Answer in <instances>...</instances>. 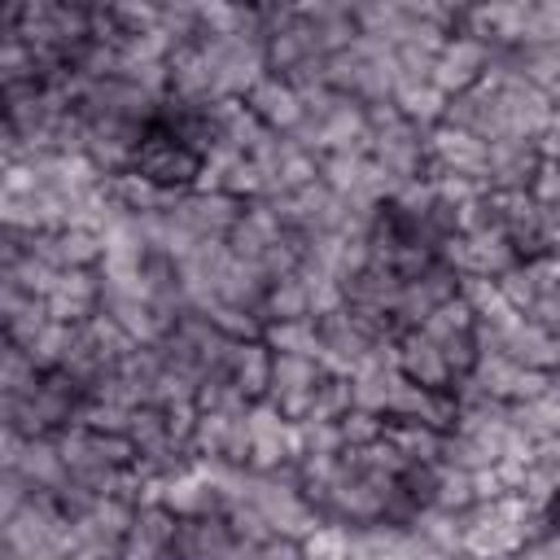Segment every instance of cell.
Returning <instances> with one entry per match:
<instances>
[{
  "label": "cell",
  "mask_w": 560,
  "mask_h": 560,
  "mask_svg": "<svg viewBox=\"0 0 560 560\" xmlns=\"http://www.w3.org/2000/svg\"><path fill=\"white\" fill-rule=\"evenodd\" d=\"M0 26L18 31L39 61H66L92 39V4H74V0H22L9 4Z\"/></svg>",
  "instance_id": "obj_1"
},
{
  "label": "cell",
  "mask_w": 560,
  "mask_h": 560,
  "mask_svg": "<svg viewBox=\"0 0 560 560\" xmlns=\"http://www.w3.org/2000/svg\"><path fill=\"white\" fill-rule=\"evenodd\" d=\"M131 171L166 192H192L201 184L206 171V153H197L192 144H184L179 136H171L166 127H149L144 140L136 144Z\"/></svg>",
  "instance_id": "obj_2"
},
{
  "label": "cell",
  "mask_w": 560,
  "mask_h": 560,
  "mask_svg": "<svg viewBox=\"0 0 560 560\" xmlns=\"http://www.w3.org/2000/svg\"><path fill=\"white\" fill-rule=\"evenodd\" d=\"M249 158L258 162L262 184H267V197L262 201H276L284 192H298V188H306V184L319 179V158L306 144H298L293 136H276L271 131Z\"/></svg>",
  "instance_id": "obj_3"
},
{
  "label": "cell",
  "mask_w": 560,
  "mask_h": 560,
  "mask_svg": "<svg viewBox=\"0 0 560 560\" xmlns=\"http://www.w3.org/2000/svg\"><path fill=\"white\" fill-rule=\"evenodd\" d=\"M459 385H468V389L481 394V398H494V402H508V407H512V402H525V398L542 394V389L551 385V376L521 368V363L508 359L503 350H481V354H477V368H472Z\"/></svg>",
  "instance_id": "obj_4"
},
{
  "label": "cell",
  "mask_w": 560,
  "mask_h": 560,
  "mask_svg": "<svg viewBox=\"0 0 560 560\" xmlns=\"http://www.w3.org/2000/svg\"><path fill=\"white\" fill-rule=\"evenodd\" d=\"M249 424V472H280L298 459V424L284 420L267 398L245 411Z\"/></svg>",
  "instance_id": "obj_5"
},
{
  "label": "cell",
  "mask_w": 560,
  "mask_h": 560,
  "mask_svg": "<svg viewBox=\"0 0 560 560\" xmlns=\"http://www.w3.org/2000/svg\"><path fill=\"white\" fill-rule=\"evenodd\" d=\"M490 61H494V48H490V44H481V39L468 35V31H455V35H446V44L438 48L429 83H433L438 92H446V96H459V92H468V88H477V83L486 79Z\"/></svg>",
  "instance_id": "obj_6"
},
{
  "label": "cell",
  "mask_w": 560,
  "mask_h": 560,
  "mask_svg": "<svg viewBox=\"0 0 560 560\" xmlns=\"http://www.w3.org/2000/svg\"><path fill=\"white\" fill-rule=\"evenodd\" d=\"M459 271L455 267H446L442 258H433L416 280H402V293H398V306H394V324H398V332H407V328H424V319L442 306V302H451V298H459Z\"/></svg>",
  "instance_id": "obj_7"
},
{
  "label": "cell",
  "mask_w": 560,
  "mask_h": 560,
  "mask_svg": "<svg viewBox=\"0 0 560 560\" xmlns=\"http://www.w3.org/2000/svg\"><path fill=\"white\" fill-rule=\"evenodd\" d=\"M171 70V92L166 96H179V101H219V52L210 39H188L171 52L166 61Z\"/></svg>",
  "instance_id": "obj_8"
},
{
  "label": "cell",
  "mask_w": 560,
  "mask_h": 560,
  "mask_svg": "<svg viewBox=\"0 0 560 560\" xmlns=\"http://www.w3.org/2000/svg\"><path fill=\"white\" fill-rule=\"evenodd\" d=\"M429 144V171H442V175H464V179H477L486 184V166H490V144L477 140L472 131H459L451 122L433 127L424 136Z\"/></svg>",
  "instance_id": "obj_9"
},
{
  "label": "cell",
  "mask_w": 560,
  "mask_h": 560,
  "mask_svg": "<svg viewBox=\"0 0 560 560\" xmlns=\"http://www.w3.org/2000/svg\"><path fill=\"white\" fill-rule=\"evenodd\" d=\"M394 363L420 389H455V372H451L442 346L424 328H407L394 337Z\"/></svg>",
  "instance_id": "obj_10"
},
{
  "label": "cell",
  "mask_w": 560,
  "mask_h": 560,
  "mask_svg": "<svg viewBox=\"0 0 560 560\" xmlns=\"http://www.w3.org/2000/svg\"><path fill=\"white\" fill-rule=\"evenodd\" d=\"M245 105H249L254 118H258L267 131H276V136H298V127L306 122V105H302L298 88H293L284 74H271V70L245 92Z\"/></svg>",
  "instance_id": "obj_11"
},
{
  "label": "cell",
  "mask_w": 560,
  "mask_h": 560,
  "mask_svg": "<svg viewBox=\"0 0 560 560\" xmlns=\"http://www.w3.org/2000/svg\"><path fill=\"white\" fill-rule=\"evenodd\" d=\"M542 166L538 140L503 136L490 144V166H486V188L490 192H529V179Z\"/></svg>",
  "instance_id": "obj_12"
},
{
  "label": "cell",
  "mask_w": 560,
  "mask_h": 560,
  "mask_svg": "<svg viewBox=\"0 0 560 560\" xmlns=\"http://www.w3.org/2000/svg\"><path fill=\"white\" fill-rule=\"evenodd\" d=\"M153 503H162L171 516H179V521H206V516H223V499H219V490H214V481L192 464L188 472H179V477H171V481H162L158 486V494H153Z\"/></svg>",
  "instance_id": "obj_13"
},
{
  "label": "cell",
  "mask_w": 560,
  "mask_h": 560,
  "mask_svg": "<svg viewBox=\"0 0 560 560\" xmlns=\"http://www.w3.org/2000/svg\"><path fill=\"white\" fill-rule=\"evenodd\" d=\"M48 302V315L61 319V324H88L92 315H101V302H105V284H101V271H61L52 293L44 298Z\"/></svg>",
  "instance_id": "obj_14"
},
{
  "label": "cell",
  "mask_w": 560,
  "mask_h": 560,
  "mask_svg": "<svg viewBox=\"0 0 560 560\" xmlns=\"http://www.w3.org/2000/svg\"><path fill=\"white\" fill-rule=\"evenodd\" d=\"M175 210H179V219L201 241H228L232 228H236V219H241V210H245V201H236L228 192H201V188H192V192H184L175 201Z\"/></svg>",
  "instance_id": "obj_15"
},
{
  "label": "cell",
  "mask_w": 560,
  "mask_h": 560,
  "mask_svg": "<svg viewBox=\"0 0 560 560\" xmlns=\"http://www.w3.org/2000/svg\"><path fill=\"white\" fill-rule=\"evenodd\" d=\"M267 276H262V267L254 262V258H241V254H232V249H223V258H219V271H214V293H219V302H228V306H241V311H262V298H267ZM262 319V315H258Z\"/></svg>",
  "instance_id": "obj_16"
},
{
  "label": "cell",
  "mask_w": 560,
  "mask_h": 560,
  "mask_svg": "<svg viewBox=\"0 0 560 560\" xmlns=\"http://www.w3.org/2000/svg\"><path fill=\"white\" fill-rule=\"evenodd\" d=\"M175 534H179V516H171L162 503H140L118 560H166L175 547Z\"/></svg>",
  "instance_id": "obj_17"
},
{
  "label": "cell",
  "mask_w": 560,
  "mask_h": 560,
  "mask_svg": "<svg viewBox=\"0 0 560 560\" xmlns=\"http://www.w3.org/2000/svg\"><path fill=\"white\" fill-rule=\"evenodd\" d=\"M446 122H451V127H459V131H472V136H477V140H486V144L503 140L499 92L481 79L477 88H468V92L451 96V105H446Z\"/></svg>",
  "instance_id": "obj_18"
},
{
  "label": "cell",
  "mask_w": 560,
  "mask_h": 560,
  "mask_svg": "<svg viewBox=\"0 0 560 560\" xmlns=\"http://www.w3.org/2000/svg\"><path fill=\"white\" fill-rule=\"evenodd\" d=\"M407 538H411L416 560H451L455 551H464V516L442 512V508H424L407 525Z\"/></svg>",
  "instance_id": "obj_19"
},
{
  "label": "cell",
  "mask_w": 560,
  "mask_h": 560,
  "mask_svg": "<svg viewBox=\"0 0 560 560\" xmlns=\"http://www.w3.org/2000/svg\"><path fill=\"white\" fill-rule=\"evenodd\" d=\"M284 236H289V228H284L280 210H276L271 201H249V206L241 210L232 236H228V249L241 254V258H254V262H258V258H262L276 241H284Z\"/></svg>",
  "instance_id": "obj_20"
},
{
  "label": "cell",
  "mask_w": 560,
  "mask_h": 560,
  "mask_svg": "<svg viewBox=\"0 0 560 560\" xmlns=\"http://www.w3.org/2000/svg\"><path fill=\"white\" fill-rule=\"evenodd\" d=\"M271 346L262 341V337H254V341H232V350H228V363H223V376L249 398V402H262L267 398V389H271Z\"/></svg>",
  "instance_id": "obj_21"
},
{
  "label": "cell",
  "mask_w": 560,
  "mask_h": 560,
  "mask_svg": "<svg viewBox=\"0 0 560 560\" xmlns=\"http://www.w3.org/2000/svg\"><path fill=\"white\" fill-rule=\"evenodd\" d=\"M232 551H236V534H232L228 516L179 521V534L171 547L175 560H232Z\"/></svg>",
  "instance_id": "obj_22"
},
{
  "label": "cell",
  "mask_w": 560,
  "mask_h": 560,
  "mask_svg": "<svg viewBox=\"0 0 560 560\" xmlns=\"http://www.w3.org/2000/svg\"><path fill=\"white\" fill-rule=\"evenodd\" d=\"M398 293H402V280L389 267H376V262L368 271H359L354 280H346V306H354V311H372V315L394 319Z\"/></svg>",
  "instance_id": "obj_23"
},
{
  "label": "cell",
  "mask_w": 560,
  "mask_h": 560,
  "mask_svg": "<svg viewBox=\"0 0 560 560\" xmlns=\"http://www.w3.org/2000/svg\"><path fill=\"white\" fill-rule=\"evenodd\" d=\"M13 472H22L35 490H48V494L70 481V468H66V455H61L57 438H26V451H22Z\"/></svg>",
  "instance_id": "obj_24"
},
{
  "label": "cell",
  "mask_w": 560,
  "mask_h": 560,
  "mask_svg": "<svg viewBox=\"0 0 560 560\" xmlns=\"http://www.w3.org/2000/svg\"><path fill=\"white\" fill-rule=\"evenodd\" d=\"M394 105H398V114H402L407 122H416L420 131H433V127L446 122V105H451V96L438 92L429 79H420V83L402 79L398 92H394Z\"/></svg>",
  "instance_id": "obj_25"
},
{
  "label": "cell",
  "mask_w": 560,
  "mask_h": 560,
  "mask_svg": "<svg viewBox=\"0 0 560 560\" xmlns=\"http://www.w3.org/2000/svg\"><path fill=\"white\" fill-rule=\"evenodd\" d=\"M271 131L254 118V109L245 101H219V144L232 153H254Z\"/></svg>",
  "instance_id": "obj_26"
},
{
  "label": "cell",
  "mask_w": 560,
  "mask_h": 560,
  "mask_svg": "<svg viewBox=\"0 0 560 560\" xmlns=\"http://www.w3.org/2000/svg\"><path fill=\"white\" fill-rule=\"evenodd\" d=\"M442 438L433 424L424 420H389L385 429V442L407 459V464H438L442 459Z\"/></svg>",
  "instance_id": "obj_27"
},
{
  "label": "cell",
  "mask_w": 560,
  "mask_h": 560,
  "mask_svg": "<svg viewBox=\"0 0 560 560\" xmlns=\"http://www.w3.org/2000/svg\"><path fill=\"white\" fill-rule=\"evenodd\" d=\"M512 424H516L534 446L560 438V398L551 394V385H547L542 394L525 398V402H512Z\"/></svg>",
  "instance_id": "obj_28"
},
{
  "label": "cell",
  "mask_w": 560,
  "mask_h": 560,
  "mask_svg": "<svg viewBox=\"0 0 560 560\" xmlns=\"http://www.w3.org/2000/svg\"><path fill=\"white\" fill-rule=\"evenodd\" d=\"M262 324H284V319H315L311 315V289L302 276H284V280H271L267 284V298H262Z\"/></svg>",
  "instance_id": "obj_29"
},
{
  "label": "cell",
  "mask_w": 560,
  "mask_h": 560,
  "mask_svg": "<svg viewBox=\"0 0 560 560\" xmlns=\"http://www.w3.org/2000/svg\"><path fill=\"white\" fill-rule=\"evenodd\" d=\"M31 83H39L35 48H31L18 31L0 26V92H9V88H31Z\"/></svg>",
  "instance_id": "obj_30"
},
{
  "label": "cell",
  "mask_w": 560,
  "mask_h": 560,
  "mask_svg": "<svg viewBox=\"0 0 560 560\" xmlns=\"http://www.w3.org/2000/svg\"><path fill=\"white\" fill-rule=\"evenodd\" d=\"M262 341L276 354H302V359H319L324 341H319V319H284V324H262Z\"/></svg>",
  "instance_id": "obj_31"
},
{
  "label": "cell",
  "mask_w": 560,
  "mask_h": 560,
  "mask_svg": "<svg viewBox=\"0 0 560 560\" xmlns=\"http://www.w3.org/2000/svg\"><path fill=\"white\" fill-rule=\"evenodd\" d=\"M459 298L468 302V311L477 315V324H508L516 311L503 302V293H499V280H490V276H464L459 280Z\"/></svg>",
  "instance_id": "obj_32"
},
{
  "label": "cell",
  "mask_w": 560,
  "mask_h": 560,
  "mask_svg": "<svg viewBox=\"0 0 560 560\" xmlns=\"http://www.w3.org/2000/svg\"><path fill=\"white\" fill-rule=\"evenodd\" d=\"M70 346H74V324L48 319V324L35 332V341H31V346H18V350H26V354H31V363H35L39 372H61V363H66Z\"/></svg>",
  "instance_id": "obj_33"
},
{
  "label": "cell",
  "mask_w": 560,
  "mask_h": 560,
  "mask_svg": "<svg viewBox=\"0 0 560 560\" xmlns=\"http://www.w3.org/2000/svg\"><path fill=\"white\" fill-rule=\"evenodd\" d=\"M433 508L455 512V516H464L468 508H477V472H468V468H451V464H438Z\"/></svg>",
  "instance_id": "obj_34"
},
{
  "label": "cell",
  "mask_w": 560,
  "mask_h": 560,
  "mask_svg": "<svg viewBox=\"0 0 560 560\" xmlns=\"http://www.w3.org/2000/svg\"><path fill=\"white\" fill-rule=\"evenodd\" d=\"M39 376L44 372L31 363V354L4 341V350H0V398H26L39 385Z\"/></svg>",
  "instance_id": "obj_35"
},
{
  "label": "cell",
  "mask_w": 560,
  "mask_h": 560,
  "mask_svg": "<svg viewBox=\"0 0 560 560\" xmlns=\"http://www.w3.org/2000/svg\"><path fill=\"white\" fill-rule=\"evenodd\" d=\"M254 402L223 376V372H214V376H206L201 385H197V411H206V416H245Z\"/></svg>",
  "instance_id": "obj_36"
},
{
  "label": "cell",
  "mask_w": 560,
  "mask_h": 560,
  "mask_svg": "<svg viewBox=\"0 0 560 560\" xmlns=\"http://www.w3.org/2000/svg\"><path fill=\"white\" fill-rule=\"evenodd\" d=\"M127 438L136 442V455H158V451L175 446V442H171V429H166V411H162V407H149V402L131 411Z\"/></svg>",
  "instance_id": "obj_37"
},
{
  "label": "cell",
  "mask_w": 560,
  "mask_h": 560,
  "mask_svg": "<svg viewBox=\"0 0 560 560\" xmlns=\"http://www.w3.org/2000/svg\"><path fill=\"white\" fill-rule=\"evenodd\" d=\"M354 538H359L354 525L324 521L311 538H302V547H306V560H354Z\"/></svg>",
  "instance_id": "obj_38"
},
{
  "label": "cell",
  "mask_w": 560,
  "mask_h": 560,
  "mask_svg": "<svg viewBox=\"0 0 560 560\" xmlns=\"http://www.w3.org/2000/svg\"><path fill=\"white\" fill-rule=\"evenodd\" d=\"M424 332L442 346V341H455V337H472L477 332V315L468 311V302L464 298H451V302H442L429 319H424Z\"/></svg>",
  "instance_id": "obj_39"
},
{
  "label": "cell",
  "mask_w": 560,
  "mask_h": 560,
  "mask_svg": "<svg viewBox=\"0 0 560 560\" xmlns=\"http://www.w3.org/2000/svg\"><path fill=\"white\" fill-rule=\"evenodd\" d=\"M337 429H341V451H368V446L385 442L389 420H385V416H372V411L350 407V411L337 420Z\"/></svg>",
  "instance_id": "obj_40"
},
{
  "label": "cell",
  "mask_w": 560,
  "mask_h": 560,
  "mask_svg": "<svg viewBox=\"0 0 560 560\" xmlns=\"http://www.w3.org/2000/svg\"><path fill=\"white\" fill-rule=\"evenodd\" d=\"M350 407H354L350 376H332V372H324V381L315 385V398H311V416H306V420H341Z\"/></svg>",
  "instance_id": "obj_41"
},
{
  "label": "cell",
  "mask_w": 560,
  "mask_h": 560,
  "mask_svg": "<svg viewBox=\"0 0 560 560\" xmlns=\"http://www.w3.org/2000/svg\"><path fill=\"white\" fill-rule=\"evenodd\" d=\"M228 341H254V337H262V319L254 315V311H241V306H228V302H214V306H206L201 311Z\"/></svg>",
  "instance_id": "obj_42"
},
{
  "label": "cell",
  "mask_w": 560,
  "mask_h": 560,
  "mask_svg": "<svg viewBox=\"0 0 560 560\" xmlns=\"http://www.w3.org/2000/svg\"><path fill=\"white\" fill-rule=\"evenodd\" d=\"M556 44H560V0L529 4V22H525V44L521 48H556Z\"/></svg>",
  "instance_id": "obj_43"
},
{
  "label": "cell",
  "mask_w": 560,
  "mask_h": 560,
  "mask_svg": "<svg viewBox=\"0 0 560 560\" xmlns=\"http://www.w3.org/2000/svg\"><path fill=\"white\" fill-rule=\"evenodd\" d=\"M298 276H302L306 289H311V315H315V319H324V315H332V311L346 306V280H337V276H328V271H298Z\"/></svg>",
  "instance_id": "obj_44"
},
{
  "label": "cell",
  "mask_w": 560,
  "mask_h": 560,
  "mask_svg": "<svg viewBox=\"0 0 560 560\" xmlns=\"http://www.w3.org/2000/svg\"><path fill=\"white\" fill-rule=\"evenodd\" d=\"M298 455H341L337 420H302L298 424Z\"/></svg>",
  "instance_id": "obj_45"
},
{
  "label": "cell",
  "mask_w": 560,
  "mask_h": 560,
  "mask_svg": "<svg viewBox=\"0 0 560 560\" xmlns=\"http://www.w3.org/2000/svg\"><path fill=\"white\" fill-rule=\"evenodd\" d=\"M223 516H228L236 542H245V547H262L271 538V525L262 521V512L254 503H232V508H223Z\"/></svg>",
  "instance_id": "obj_46"
},
{
  "label": "cell",
  "mask_w": 560,
  "mask_h": 560,
  "mask_svg": "<svg viewBox=\"0 0 560 560\" xmlns=\"http://www.w3.org/2000/svg\"><path fill=\"white\" fill-rule=\"evenodd\" d=\"M529 197L542 206V210H560V166L556 162H547L542 158V166H538V175L529 179Z\"/></svg>",
  "instance_id": "obj_47"
},
{
  "label": "cell",
  "mask_w": 560,
  "mask_h": 560,
  "mask_svg": "<svg viewBox=\"0 0 560 560\" xmlns=\"http://www.w3.org/2000/svg\"><path fill=\"white\" fill-rule=\"evenodd\" d=\"M525 319L560 337V284H556V289H547V293H538V298H534V306L525 311Z\"/></svg>",
  "instance_id": "obj_48"
},
{
  "label": "cell",
  "mask_w": 560,
  "mask_h": 560,
  "mask_svg": "<svg viewBox=\"0 0 560 560\" xmlns=\"http://www.w3.org/2000/svg\"><path fill=\"white\" fill-rule=\"evenodd\" d=\"M258 560H306V547H302V538L271 534V538L258 547Z\"/></svg>",
  "instance_id": "obj_49"
},
{
  "label": "cell",
  "mask_w": 560,
  "mask_h": 560,
  "mask_svg": "<svg viewBox=\"0 0 560 560\" xmlns=\"http://www.w3.org/2000/svg\"><path fill=\"white\" fill-rule=\"evenodd\" d=\"M521 556H525V560H560V529H551V534H542V538L525 542V547H521Z\"/></svg>",
  "instance_id": "obj_50"
},
{
  "label": "cell",
  "mask_w": 560,
  "mask_h": 560,
  "mask_svg": "<svg viewBox=\"0 0 560 560\" xmlns=\"http://www.w3.org/2000/svg\"><path fill=\"white\" fill-rule=\"evenodd\" d=\"M538 149H542V158H547V162H556V166H560V122L538 140Z\"/></svg>",
  "instance_id": "obj_51"
},
{
  "label": "cell",
  "mask_w": 560,
  "mask_h": 560,
  "mask_svg": "<svg viewBox=\"0 0 560 560\" xmlns=\"http://www.w3.org/2000/svg\"><path fill=\"white\" fill-rule=\"evenodd\" d=\"M451 560H481V556H472V551H455Z\"/></svg>",
  "instance_id": "obj_52"
},
{
  "label": "cell",
  "mask_w": 560,
  "mask_h": 560,
  "mask_svg": "<svg viewBox=\"0 0 560 560\" xmlns=\"http://www.w3.org/2000/svg\"><path fill=\"white\" fill-rule=\"evenodd\" d=\"M166 560H175V556H166Z\"/></svg>",
  "instance_id": "obj_53"
}]
</instances>
